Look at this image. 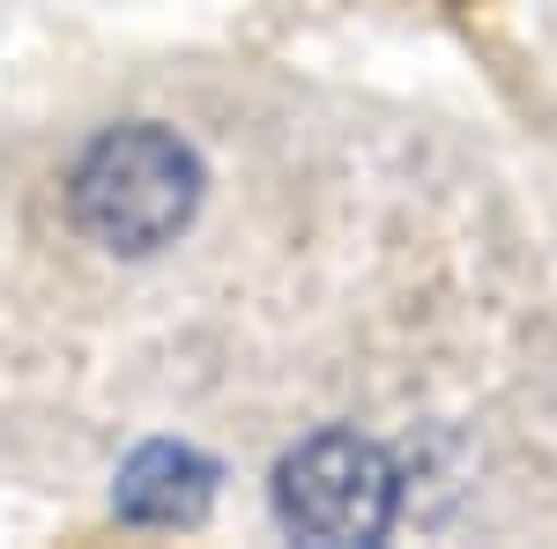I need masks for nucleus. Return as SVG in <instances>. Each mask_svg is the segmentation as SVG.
Instances as JSON below:
<instances>
[{
    "label": "nucleus",
    "instance_id": "1",
    "mask_svg": "<svg viewBox=\"0 0 557 549\" xmlns=\"http://www.w3.org/2000/svg\"><path fill=\"white\" fill-rule=\"evenodd\" d=\"M194 201H201V164L164 127L104 134L75 171V215L112 253H157L172 230H186Z\"/></svg>",
    "mask_w": 557,
    "mask_h": 549
},
{
    "label": "nucleus",
    "instance_id": "2",
    "mask_svg": "<svg viewBox=\"0 0 557 549\" xmlns=\"http://www.w3.org/2000/svg\"><path fill=\"white\" fill-rule=\"evenodd\" d=\"M275 512L305 542H372L394 520V467L380 446H364L349 431H320L283 461Z\"/></svg>",
    "mask_w": 557,
    "mask_h": 549
},
{
    "label": "nucleus",
    "instance_id": "3",
    "mask_svg": "<svg viewBox=\"0 0 557 549\" xmlns=\"http://www.w3.org/2000/svg\"><path fill=\"white\" fill-rule=\"evenodd\" d=\"M215 490V467L186 446H149L134 453L127 475H120V512L141 520V527H178V520H201Z\"/></svg>",
    "mask_w": 557,
    "mask_h": 549
}]
</instances>
